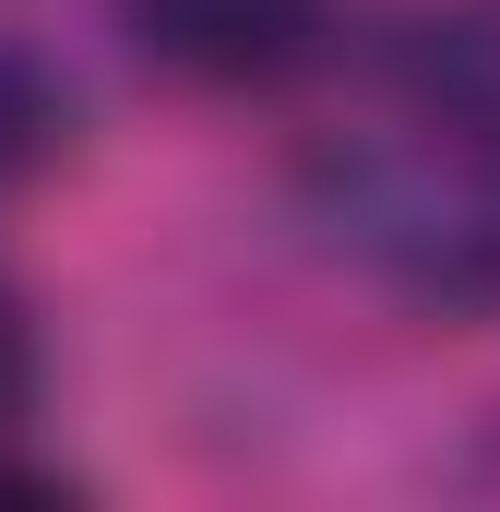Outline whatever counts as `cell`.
Instances as JSON below:
<instances>
[{
  "label": "cell",
  "mask_w": 500,
  "mask_h": 512,
  "mask_svg": "<svg viewBox=\"0 0 500 512\" xmlns=\"http://www.w3.org/2000/svg\"><path fill=\"white\" fill-rule=\"evenodd\" d=\"M322 215L405 298L500 310V84L465 60H417L310 155Z\"/></svg>",
  "instance_id": "cell-1"
},
{
  "label": "cell",
  "mask_w": 500,
  "mask_h": 512,
  "mask_svg": "<svg viewBox=\"0 0 500 512\" xmlns=\"http://www.w3.org/2000/svg\"><path fill=\"white\" fill-rule=\"evenodd\" d=\"M334 0H120V36L179 84H274L322 48Z\"/></svg>",
  "instance_id": "cell-2"
},
{
  "label": "cell",
  "mask_w": 500,
  "mask_h": 512,
  "mask_svg": "<svg viewBox=\"0 0 500 512\" xmlns=\"http://www.w3.org/2000/svg\"><path fill=\"white\" fill-rule=\"evenodd\" d=\"M72 155V96L24 60V48H0V191H24L36 167H60Z\"/></svg>",
  "instance_id": "cell-3"
},
{
  "label": "cell",
  "mask_w": 500,
  "mask_h": 512,
  "mask_svg": "<svg viewBox=\"0 0 500 512\" xmlns=\"http://www.w3.org/2000/svg\"><path fill=\"white\" fill-rule=\"evenodd\" d=\"M36 405V322H24V298L0 286V429Z\"/></svg>",
  "instance_id": "cell-4"
}]
</instances>
